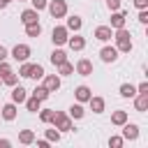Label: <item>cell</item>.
I'll return each mask as SVG.
<instances>
[{
	"mask_svg": "<svg viewBox=\"0 0 148 148\" xmlns=\"http://www.w3.org/2000/svg\"><path fill=\"white\" fill-rule=\"evenodd\" d=\"M113 37H116V44H118L116 49L118 51H123V53H130L132 51V39H130V30L127 28H118Z\"/></svg>",
	"mask_w": 148,
	"mask_h": 148,
	"instance_id": "cell-1",
	"label": "cell"
},
{
	"mask_svg": "<svg viewBox=\"0 0 148 148\" xmlns=\"http://www.w3.org/2000/svg\"><path fill=\"white\" fill-rule=\"evenodd\" d=\"M51 123H53V125H56V130H60V132H69V130H72V118H69V113L53 111Z\"/></svg>",
	"mask_w": 148,
	"mask_h": 148,
	"instance_id": "cell-2",
	"label": "cell"
},
{
	"mask_svg": "<svg viewBox=\"0 0 148 148\" xmlns=\"http://www.w3.org/2000/svg\"><path fill=\"white\" fill-rule=\"evenodd\" d=\"M46 7H49V14H51L53 18H62V16L67 14V2H65V0H51Z\"/></svg>",
	"mask_w": 148,
	"mask_h": 148,
	"instance_id": "cell-3",
	"label": "cell"
},
{
	"mask_svg": "<svg viewBox=\"0 0 148 148\" xmlns=\"http://www.w3.org/2000/svg\"><path fill=\"white\" fill-rule=\"evenodd\" d=\"M12 58H14L16 62H25V60L30 58V46H28V44H16V46L12 49Z\"/></svg>",
	"mask_w": 148,
	"mask_h": 148,
	"instance_id": "cell-4",
	"label": "cell"
},
{
	"mask_svg": "<svg viewBox=\"0 0 148 148\" xmlns=\"http://www.w3.org/2000/svg\"><path fill=\"white\" fill-rule=\"evenodd\" d=\"M67 32H69V30H67L65 25H58V28H53V32H51V39H53V44H56V46L65 44V42H67V37H69Z\"/></svg>",
	"mask_w": 148,
	"mask_h": 148,
	"instance_id": "cell-5",
	"label": "cell"
},
{
	"mask_svg": "<svg viewBox=\"0 0 148 148\" xmlns=\"http://www.w3.org/2000/svg\"><path fill=\"white\" fill-rule=\"evenodd\" d=\"M123 139H127V141L139 139V125H134V123H123Z\"/></svg>",
	"mask_w": 148,
	"mask_h": 148,
	"instance_id": "cell-6",
	"label": "cell"
},
{
	"mask_svg": "<svg viewBox=\"0 0 148 148\" xmlns=\"http://www.w3.org/2000/svg\"><path fill=\"white\" fill-rule=\"evenodd\" d=\"M99 58H102L104 62H116V60H118V49H116V46H104V49L99 51Z\"/></svg>",
	"mask_w": 148,
	"mask_h": 148,
	"instance_id": "cell-7",
	"label": "cell"
},
{
	"mask_svg": "<svg viewBox=\"0 0 148 148\" xmlns=\"http://www.w3.org/2000/svg\"><path fill=\"white\" fill-rule=\"evenodd\" d=\"M113 37V30L109 28V25H97L95 28V39H99V42H109Z\"/></svg>",
	"mask_w": 148,
	"mask_h": 148,
	"instance_id": "cell-8",
	"label": "cell"
},
{
	"mask_svg": "<svg viewBox=\"0 0 148 148\" xmlns=\"http://www.w3.org/2000/svg\"><path fill=\"white\" fill-rule=\"evenodd\" d=\"M76 74H81V76H90V74H92V62H90L88 58H81V60L76 62Z\"/></svg>",
	"mask_w": 148,
	"mask_h": 148,
	"instance_id": "cell-9",
	"label": "cell"
},
{
	"mask_svg": "<svg viewBox=\"0 0 148 148\" xmlns=\"http://www.w3.org/2000/svg\"><path fill=\"white\" fill-rule=\"evenodd\" d=\"M44 88H46L49 92H56V90L60 88V76H56V74L44 76Z\"/></svg>",
	"mask_w": 148,
	"mask_h": 148,
	"instance_id": "cell-10",
	"label": "cell"
},
{
	"mask_svg": "<svg viewBox=\"0 0 148 148\" xmlns=\"http://www.w3.org/2000/svg\"><path fill=\"white\" fill-rule=\"evenodd\" d=\"M25 97H28V90H25L23 86H14V90H12V102H14V104H23Z\"/></svg>",
	"mask_w": 148,
	"mask_h": 148,
	"instance_id": "cell-11",
	"label": "cell"
},
{
	"mask_svg": "<svg viewBox=\"0 0 148 148\" xmlns=\"http://www.w3.org/2000/svg\"><path fill=\"white\" fill-rule=\"evenodd\" d=\"M134 97H136V99H134V109L141 111V113L148 111V92H136Z\"/></svg>",
	"mask_w": 148,
	"mask_h": 148,
	"instance_id": "cell-12",
	"label": "cell"
},
{
	"mask_svg": "<svg viewBox=\"0 0 148 148\" xmlns=\"http://www.w3.org/2000/svg\"><path fill=\"white\" fill-rule=\"evenodd\" d=\"M37 18H39V12H37V9H23V12H21V23H23V25L35 23Z\"/></svg>",
	"mask_w": 148,
	"mask_h": 148,
	"instance_id": "cell-13",
	"label": "cell"
},
{
	"mask_svg": "<svg viewBox=\"0 0 148 148\" xmlns=\"http://www.w3.org/2000/svg\"><path fill=\"white\" fill-rule=\"evenodd\" d=\"M67 44H69V49H72V51H83V49H86V39H83V37H79V35L67 37Z\"/></svg>",
	"mask_w": 148,
	"mask_h": 148,
	"instance_id": "cell-14",
	"label": "cell"
},
{
	"mask_svg": "<svg viewBox=\"0 0 148 148\" xmlns=\"http://www.w3.org/2000/svg\"><path fill=\"white\" fill-rule=\"evenodd\" d=\"M109 28H125V12H113L111 14V25Z\"/></svg>",
	"mask_w": 148,
	"mask_h": 148,
	"instance_id": "cell-15",
	"label": "cell"
},
{
	"mask_svg": "<svg viewBox=\"0 0 148 148\" xmlns=\"http://www.w3.org/2000/svg\"><path fill=\"white\" fill-rule=\"evenodd\" d=\"M18 143H23V146L35 143V132H32V130H21V132H18Z\"/></svg>",
	"mask_w": 148,
	"mask_h": 148,
	"instance_id": "cell-16",
	"label": "cell"
},
{
	"mask_svg": "<svg viewBox=\"0 0 148 148\" xmlns=\"http://www.w3.org/2000/svg\"><path fill=\"white\" fill-rule=\"evenodd\" d=\"M74 95H76V99H79V102H88L92 92H90V88H88V86H79V88L74 90Z\"/></svg>",
	"mask_w": 148,
	"mask_h": 148,
	"instance_id": "cell-17",
	"label": "cell"
},
{
	"mask_svg": "<svg viewBox=\"0 0 148 148\" xmlns=\"http://www.w3.org/2000/svg\"><path fill=\"white\" fill-rule=\"evenodd\" d=\"M25 35H28V37H39V35H42V25H39V21L28 23V25H25Z\"/></svg>",
	"mask_w": 148,
	"mask_h": 148,
	"instance_id": "cell-18",
	"label": "cell"
},
{
	"mask_svg": "<svg viewBox=\"0 0 148 148\" xmlns=\"http://www.w3.org/2000/svg\"><path fill=\"white\" fill-rule=\"evenodd\" d=\"M25 109L32 111V113H37V111L42 109V99H37V97H25Z\"/></svg>",
	"mask_w": 148,
	"mask_h": 148,
	"instance_id": "cell-19",
	"label": "cell"
},
{
	"mask_svg": "<svg viewBox=\"0 0 148 148\" xmlns=\"http://www.w3.org/2000/svg\"><path fill=\"white\" fill-rule=\"evenodd\" d=\"M88 102H90L92 113H102V111H104V99H102V97H92V95H90V99H88Z\"/></svg>",
	"mask_w": 148,
	"mask_h": 148,
	"instance_id": "cell-20",
	"label": "cell"
},
{
	"mask_svg": "<svg viewBox=\"0 0 148 148\" xmlns=\"http://www.w3.org/2000/svg\"><path fill=\"white\" fill-rule=\"evenodd\" d=\"M2 118H5V120H14V118H16V104H14V102L2 106Z\"/></svg>",
	"mask_w": 148,
	"mask_h": 148,
	"instance_id": "cell-21",
	"label": "cell"
},
{
	"mask_svg": "<svg viewBox=\"0 0 148 148\" xmlns=\"http://www.w3.org/2000/svg\"><path fill=\"white\" fill-rule=\"evenodd\" d=\"M81 25H83L81 16H69V18H67V25H65V28H67V30H74V32H76V30H81Z\"/></svg>",
	"mask_w": 148,
	"mask_h": 148,
	"instance_id": "cell-22",
	"label": "cell"
},
{
	"mask_svg": "<svg viewBox=\"0 0 148 148\" xmlns=\"http://www.w3.org/2000/svg\"><path fill=\"white\" fill-rule=\"evenodd\" d=\"M65 60H67V53H65V51H60V49H56V51L51 53V62H53L56 67H58L60 62H65Z\"/></svg>",
	"mask_w": 148,
	"mask_h": 148,
	"instance_id": "cell-23",
	"label": "cell"
},
{
	"mask_svg": "<svg viewBox=\"0 0 148 148\" xmlns=\"http://www.w3.org/2000/svg\"><path fill=\"white\" fill-rule=\"evenodd\" d=\"M83 116H86L83 106H81V104H72V109H69V118H74V120H81Z\"/></svg>",
	"mask_w": 148,
	"mask_h": 148,
	"instance_id": "cell-24",
	"label": "cell"
},
{
	"mask_svg": "<svg viewBox=\"0 0 148 148\" xmlns=\"http://www.w3.org/2000/svg\"><path fill=\"white\" fill-rule=\"evenodd\" d=\"M111 123H113V125L127 123V111H113V113H111Z\"/></svg>",
	"mask_w": 148,
	"mask_h": 148,
	"instance_id": "cell-25",
	"label": "cell"
},
{
	"mask_svg": "<svg viewBox=\"0 0 148 148\" xmlns=\"http://www.w3.org/2000/svg\"><path fill=\"white\" fill-rule=\"evenodd\" d=\"M49 95H51V92H49L44 86H35V90H32V97H37V99H42V102L49 99Z\"/></svg>",
	"mask_w": 148,
	"mask_h": 148,
	"instance_id": "cell-26",
	"label": "cell"
},
{
	"mask_svg": "<svg viewBox=\"0 0 148 148\" xmlns=\"http://www.w3.org/2000/svg\"><path fill=\"white\" fill-rule=\"evenodd\" d=\"M120 95H123V97H134V95H136V88H134L132 83H123V86H120Z\"/></svg>",
	"mask_w": 148,
	"mask_h": 148,
	"instance_id": "cell-27",
	"label": "cell"
},
{
	"mask_svg": "<svg viewBox=\"0 0 148 148\" xmlns=\"http://www.w3.org/2000/svg\"><path fill=\"white\" fill-rule=\"evenodd\" d=\"M42 76H44V67H42V65H32L28 79H42Z\"/></svg>",
	"mask_w": 148,
	"mask_h": 148,
	"instance_id": "cell-28",
	"label": "cell"
},
{
	"mask_svg": "<svg viewBox=\"0 0 148 148\" xmlns=\"http://www.w3.org/2000/svg\"><path fill=\"white\" fill-rule=\"evenodd\" d=\"M2 83H7V86H12V88H14V86L18 83V74H14V72L5 74V76H2Z\"/></svg>",
	"mask_w": 148,
	"mask_h": 148,
	"instance_id": "cell-29",
	"label": "cell"
},
{
	"mask_svg": "<svg viewBox=\"0 0 148 148\" xmlns=\"http://www.w3.org/2000/svg\"><path fill=\"white\" fill-rule=\"evenodd\" d=\"M53 118V109H39V120L42 123H51Z\"/></svg>",
	"mask_w": 148,
	"mask_h": 148,
	"instance_id": "cell-30",
	"label": "cell"
},
{
	"mask_svg": "<svg viewBox=\"0 0 148 148\" xmlns=\"http://www.w3.org/2000/svg\"><path fill=\"white\" fill-rule=\"evenodd\" d=\"M58 69H60V74H62V76H67V74H72V72H74V65H69V62L65 60V62H60V65H58Z\"/></svg>",
	"mask_w": 148,
	"mask_h": 148,
	"instance_id": "cell-31",
	"label": "cell"
},
{
	"mask_svg": "<svg viewBox=\"0 0 148 148\" xmlns=\"http://www.w3.org/2000/svg\"><path fill=\"white\" fill-rule=\"evenodd\" d=\"M46 141H49V143H51V141L58 143V141H60V132H58V130H46Z\"/></svg>",
	"mask_w": 148,
	"mask_h": 148,
	"instance_id": "cell-32",
	"label": "cell"
},
{
	"mask_svg": "<svg viewBox=\"0 0 148 148\" xmlns=\"http://www.w3.org/2000/svg\"><path fill=\"white\" fill-rule=\"evenodd\" d=\"M30 67H32L30 62H23V65L18 67V76H25V79H28V76H30Z\"/></svg>",
	"mask_w": 148,
	"mask_h": 148,
	"instance_id": "cell-33",
	"label": "cell"
},
{
	"mask_svg": "<svg viewBox=\"0 0 148 148\" xmlns=\"http://www.w3.org/2000/svg\"><path fill=\"white\" fill-rule=\"evenodd\" d=\"M123 143H125L123 136H111V139H109V146H111V148H120Z\"/></svg>",
	"mask_w": 148,
	"mask_h": 148,
	"instance_id": "cell-34",
	"label": "cell"
},
{
	"mask_svg": "<svg viewBox=\"0 0 148 148\" xmlns=\"http://www.w3.org/2000/svg\"><path fill=\"white\" fill-rule=\"evenodd\" d=\"M30 2H32V9H37V12L46 9V5H49V0H30Z\"/></svg>",
	"mask_w": 148,
	"mask_h": 148,
	"instance_id": "cell-35",
	"label": "cell"
},
{
	"mask_svg": "<svg viewBox=\"0 0 148 148\" xmlns=\"http://www.w3.org/2000/svg\"><path fill=\"white\" fill-rule=\"evenodd\" d=\"M9 72H12V65H9L7 60H2V62H0V76H5V74H9Z\"/></svg>",
	"mask_w": 148,
	"mask_h": 148,
	"instance_id": "cell-36",
	"label": "cell"
},
{
	"mask_svg": "<svg viewBox=\"0 0 148 148\" xmlns=\"http://www.w3.org/2000/svg\"><path fill=\"white\" fill-rule=\"evenodd\" d=\"M106 5H109L111 12H118L120 9V0H106Z\"/></svg>",
	"mask_w": 148,
	"mask_h": 148,
	"instance_id": "cell-37",
	"label": "cell"
},
{
	"mask_svg": "<svg viewBox=\"0 0 148 148\" xmlns=\"http://www.w3.org/2000/svg\"><path fill=\"white\" fill-rule=\"evenodd\" d=\"M139 21H141V23H148V12H146V9L139 12Z\"/></svg>",
	"mask_w": 148,
	"mask_h": 148,
	"instance_id": "cell-38",
	"label": "cell"
},
{
	"mask_svg": "<svg viewBox=\"0 0 148 148\" xmlns=\"http://www.w3.org/2000/svg\"><path fill=\"white\" fill-rule=\"evenodd\" d=\"M134 7H139V9H146V7H148V0H134Z\"/></svg>",
	"mask_w": 148,
	"mask_h": 148,
	"instance_id": "cell-39",
	"label": "cell"
},
{
	"mask_svg": "<svg viewBox=\"0 0 148 148\" xmlns=\"http://www.w3.org/2000/svg\"><path fill=\"white\" fill-rule=\"evenodd\" d=\"M7 56H9V53H7V49L0 44V62H2V60H7Z\"/></svg>",
	"mask_w": 148,
	"mask_h": 148,
	"instance_id": "cell-40",
	"label": "cell"
},
{
	"mask_svg": "<svg viewBox=\"0 0 148 148\" xmlns=\"http://www.w3.org/2000/svg\"><path fill=\"white\" fill-rule=\"evenodd\" d=\"M136 92H148V83L143 81V83H139V88H136Z\"/></svg>",
	"mask_w": 148,
	"mask_h": 148,
	"instance_id": "cell-41",
	"label": "cell"
},
{
	"mask_svg": "<svg viewBox=\"0 0 148 148\" xmlns=\"http://www.w3.org/2000/svg\"><path fill=\"white\" fill-rule=\"evenodd\" d=\"M9 146H12L9 139H0V148H9Z\"/></svg>",
	"mask_w": 148,
	"mask_h": 148,
	"instance_id": "cell-42",
	"label": "cell"
},
{
	"mask_svg": "<svg viewBox=\"0 0 148 148\" xmlns=\"http://www.w3.org/2000/svg\"><path fill=\"white\" fill-rule=\"evenodd\" d=\"M37 146H39V148H49V141H46V139H39Z\"/></svg>",
	"mask_w": 148,
	"mask_h": 148,
	"instance_id": "cell-43",
	"label": "cell"
},
{
	"mask_svg": "<svg viewBox=\"0 0 148 148\" xmlns=\"http://www.w3.org/2000/svg\"><path fill=\"white\" fill-rule=\"evenodd\" d=\"M9 2H12V0H0V9H5V7L9 5Z\"/></svg>",
	"mask_w": 148,
	"mask_h": 148,
	"instance_id": "cell-44",
	"label": "cell"
},
{
	"mask_svg": "<svg viewBox=\"0 0 148 148\" xmlns=\"http://www.w3.org/2000/svg\"><path fill=\"white\" fill-rule=\"evenodd\" d=\"M0 86H2V76H0Z\"/></svg>",
	"mask_w": 148,
	"mask_h": 148,
	"instance_id": "cell-45",
	"label": "cell"
},
{
	"mask_svg": "<svg viewBox=\"0 0 148 148\" xmlns=\"http://www.w3.org/2000/svg\"><path fill=\"white\" fill-rule=\"evenodd\" d=\"M18 2H25V0H18Z\"/></svg>",
	"mask_w": 148,
	"mask_h": 148,
	"instance_id": "cell-46",
	"label": "cell"
}]
</instances>
